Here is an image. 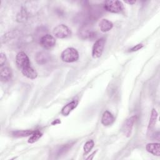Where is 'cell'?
<instances>
[{"label": "cell", "instance_id": "1", "mask_svg": "<svg viewBox=\"0 0 160 160\" xmlns=\"http://www.w3.org/2000/svg\"><path fill=\"white\" fill-rule=\"evenodd\" d=\"M78 36L82 39L92 40L96 36V32L93 30L89 23H84L82 24L79 31Z\"/></svg>", "mask_w": 160, "mask_h": 160}, {"label": "cell", "instance_id": "2", "mask_svg": "<svg viewBox=\"0 0 160 160\" xmlns=\"http://www.w3.org/2000/svg\"><path fill=\"white\" fill-rule=\"evenodd\" d=\"M102 8L106 11L112 13H119L123 10L124 6L123 4L120 1L108 0L104 2Z\"/></svg>", "mask_w": 160, "mask_h": 160}, {"label": "cell", "instance_id": "3", "mask_svg": "<svg viewBox=\"0 0 160 160\" xmlns=\"http://www.w3.org/2000/svg\"><path fill=\"white\" fill-rule=\"evenodd\" d=\"M78 51L74 48L65 49L61 54V60L65 62H74L79 59Z\"/></svg>", "mask_w": 160, "mask_h": 160}, {"label": "cell", "instance_id": "4", "mask_svg": "<svg viewBox=\"0 0 160 160\" xmlns=\"http://www.w3.org/2000/svg\"><path fill=\"white\" fill-rule=\"evenodd\" d=\"M52 33L57 38L64 39L71 35V31L66 25L61 24L54 28L52 29Z\"/></svg>", "mask_w": 160, "mask_h": 160}, {"label": "cell", "instance_id": "5", "mask_svg": "<svg viewBox=\"0 0 160 160\" xmlns=\"http://www.w3.org/2000/svg\"><path fill=\"white\" fill-rule=\"evenodd\" d=\"M16 62L17 66L21 71L24 68L31 66V63L28 56L23 51L19 52L16 57Z\"/></svg>", "mask_w": 160, "mask_h": 160}, {"label": "cell", "instance_id": "6", "mask_svg": "<svg viewBox=\"0 0 160 160\" xmlns=\"http://www.w3.org/2000/svg\"><path fill=\"white\" fill-rule=\"evenodd\" d=\"M40 45L46 49H50L55 46L56 41L55 38L49 34H45L39 40Z\"/></svg>", "mask_w": 160, "mask_h": 160}, {"label": "cell", "instance_id": "7", "mask_svg": "<svg viewBox=\"0 0 160 160\" xmlns=\"http://www.w3.org/2000/svg\"><path fill=\"white\" fill-rule=\"evenodd\" d=\"M106 40L102 38L98 39L92 48V56L93 58H99L101 56L104 48Z\"/></svg>", "mask_w": 160, "mask_h": 160}, {"label": "cell", "instance_id": "8", "mask_svg": "<svg viewBox=\"0 0 160 160\" xmlns=\"http://www.w3.org/2000/svg\"><path fill=\"white\" fill-rule=\"evenodd\" d=\"M136 116H132L128 119H127L125 122L124 123L122 128V131L126 137L131 136L133 126L136 121Z\"/></svg>", "mask_w": 160, "mask_h": 160}, {"label": "cell", "instance_id": "9", "mask_svg": "<svg viewBox=\"0 0 160 160\" xmlns=\"http://www.w3.org/2000/svg\"><path fill=\"white\" fill-rule=\"evenodd\" d=\"M35 60L38 64L43 65L51 60V55L48 52L39 51L36 54Z\"/></svg>", "mask_w": 160, "mask_h": 160}, {"label": "cell", "instance_id": "10", "mask_svg": "<svg viewBox=\"0 0 160 160\" xmlns=\"http://www.w3.org/2000/svg\"><path fill=\"white\" fill-rule=\"evenodd\" d=\"M114 122V116L108 111H105L101 118V123L104 126L111 125Z\"/></svg>", "mask_w": 160, "mask_h": 160}, {"label": "cell", "instance_id": "11", "mask_svg": "<svg viewBox=\"0 0 160 160\" xmlns=\"http://www.w3.org/2000/svg\"><path fill=\"white\" fill-rule=\"evenodd\" d=\"M146 149L148 152L154 156H160V144L158 142L148 143L146 146Z\"/></svg>", "mask_w": 160, "mask_h": 160}, {"label": "cell", "instance_id": "12", "mask_svg": "<svg viewBox=\"0 0 160 160\" xmlns=\"http://www.w3.org/2000/svg\"><path fill=\"white\" fill-rule=\"evenodd\" d=\"M78 105V101L74 100L69 103H68L66 105H65L61 109V114L64 116H68L70 112L76 108Z\"/></svg>", "mask_w": 160, "mask_h": 160}, {"label": "cell", "instance_id": "13", "mask_svg": "<svg viewBox=\"0 0 160 160\" xmlns=\"http://www.w3.org/2000/svg\"><path fill=\"white\" fill-rule=\"evenodd\" d=\"M99 27L101 31L105 32L112 29L113 28V24L111 21L106 19H102L99 22Z\"/></svg>", "mask_w": 160, "mask_h": 160}, {"label": "cell", "instance_id": "14", "mask_svg": "<svg viewBox=\"0 0 160 160\" xmlns=\"http://www.w3.org/2000/svg\"><path fill=\"white\" fill-rule=\"evenodd\" d=\"M21 72L24 76L31 79H34L38 77V73L31 66H29L22 69Z\"/></svg>", "mask_w": 160, "mask_h": 160}, {"label": "cell", "instance_id": "15", "mask_svg": "<svg viewBox=\"0 0 160 160\" xmlns=\"http://www.w3.org/2000/svg\"><path fill=\"white\" fill-rule=\"evenodd\" d=\"M11 78H12V72L9 68L4 67L1 69V74H0V78L1 81L8 82L11 79Z\"/></svg>", "mask_w": 160, "mask_h": 160}, {"label": "cell", "instance_id": "16", "mask_svg": "<svg viewBox=\"0 0 160 160\" xmlns=\"http://www.w3.org/2000/svg\"><path fill=\"white\" fill-rule=\"evenodd\" d=\"M158 116V112L156 111V110L155 109H152L151 111V117H150V119H149L148 126V133L149 132H151L152 131V129H153V128L154 127L156 121H157Z\"/></svg>", "mask_w": 160, "mask_h": 160}, {"label": "cell", "instance_id": "17", "mask_svg": "<svg viewBox=\"0 0 160 160\" xmlns=\"http://www.w3.org/2000/svg\"><path fill=\"white\" fill-rule=\"evenodd\" d=\"M34 131L32 130H20V131H15L12 132V135L16 138H21V137H26L30 135H32Z\"/></svg>", "mask_w": 160, "mask_h": 160}, {"label": "cell", "instance_id": "18", "mask_svg": "<svg viewBox=\"0 0 160 160\" xmlns=\"http://www.w3.org/2000/svg\"><path fill=\"white\" fill-rule=\"evenodd\" d=\"M42 136V133L41 132H40V131H39V130L34 131L33 134L31 135V136L28 139V142L30 144L34 143V142H36L37 141H38L41 138Z\"/></svg>", "mask_w": 160, "mask_h": 160}, {"label": "cell", "instance_id": "19", "mask_svg": "<svg viewBox=\"0 0 160 160\" xmlns=\"http://www.w3.org/2000/svg\"><path fill=\"white\" fill-rule=\"evenodd\" d=\"M94 145V142L91 139V140L86 141L83 146L84 154L85 155V154H87L88 153H89L91 151V149L93 148Z\"/></svg>", "mask_w": 160, "mask_h": 160}, {"label": "cell", "instance_id": "20", "mask_svg": "<svg viewBox=\"0 0 160 160\" xmlns=\"http://www.w3.org/2000/svg\"><path fill=\"white\" fill-rule=\"evenodd\" d=\"M72 144H64L62 146H61L59 149H58V154H64V152H66L67 151H68L69 149V148H71V147L72 146Z\"/></svg>", "mask_w": 160, "mask_h": 160}, {"label": "cell", "instance_id": "21", "mask_svg": "<svg viewBox=\"0 0 160 160\" xmlns=\"http://www.w3.org/2000/svg\"><path fill=\"white\" fill-rule=\"evenodd\" d=\"M142 47H143V45H142V44H138L135 45V46H133L132 48H131L129 49V51H130V52L137 51L141 49Z\"/></svg>", "mask_w": 160, "mask_h": 160}, {"label": "cell", "instance_id": "22", "mask_svg": "<svg viewBox=\"0 0 160 160\" xmlns=\"http://www.w3.org/2000/svg\"><path fill=\"white\" fill-rule=\"evenodd\" d=\"M6 55L1 52V54H0V65L2 66L4 65V64L6 62Z\"/></svg>", "mask_w": 160, "mask_h": 160}, {"label": "cell", "instance_id": "23", "mask_svg": "<svg viewBox=\"0 0 160 160\" xmlns=\"http://www.w3.org/2000/svg\"><path fill=\"white\" fill-rule=\"evenodd\" d=\"M96 152H97V151H94L89 157H88L87 158H86V159H93V158H94V155L96 154Z\"/></svg>", "mask_w": 160, "mask_h": 160}, {"label": "cell", "instance_id": "24", "mask_svg": "<svg viewBox=\"0 0 160 160\" xmlns=\"http://www.w3.org/2000/svg\"><path fill=\"white\" fill-rule=\"evenodd\" d=\"M59 123H61V121L59 120V119H56V120H54L51 124H59Z\"/></svg>", "mask_w": 160, "mask_h": 160}, {"label": "cell", "instance_id": "25", "mask_svg": "<svg viewBox=\"0 0 160 160\" xmlns=\"http://www.w3.org/2000/svg\"><path fill=\"white\" fill-rule=\"evenodd\" d=\"M125 2L126 3H128L129 4H133L136 2V1H125Z\"/></svg>", "mask_w": 160, "mask_h": 160}]
</instances>
